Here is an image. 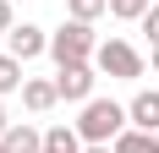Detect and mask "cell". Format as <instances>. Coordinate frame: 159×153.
I'll return each mask as SVG.
<instances>
[{
	"label": "cell",
	"mask_w": 159,
	"mask_h": 153,
	"mask_svg": "<svg viewBox=\"0 0 159 153\" xmlns=\"http://www.w3.org/2000/svg\"><path fill=\"white\" fill-rule=\"evenodd\" d=\"M82 153H115V148H110V142H88Z\"/></svg>",
	"instance_id": "2e32d148"
},
{
	"label": "cell",
	"mask_w": 159,
	"mask_h": 153,
	"mask_svg": "<svg viewBox=\"0 0 159 153\" xmlns=\"http://www.w3.org/2000/svg\"><path fill=\"white\" fill-rule=\"evenodd\" d=\"M88 142H82V131L77 126H49L44 131V153H82Z\"/></svg>",
	"instance_id": "9c48e42d"
},
{
	"label": "cell",
	"mask_w": 159,
	"mask_h": 153,
	"mask_svg": "<svg viewBox=\"0 0 159 153\" xmlns=\"http://www.w3.org/2000/svg\"><path fill=\"white\" fill-rule=\"evenodd\" d=\"M104 11H110V0H66V16H77V22H99Z\"/></svg>",
	"instance_id": "7c38bea8"
},
{
	"label": "cell",
	"mask_w": 159,
	"mask_h": 153,
	"mask_svg": "<svg viewBox=\"0 0 159 153\" xmlns=\"http://www.w3.org/2000/svg\"><path fill=\"white\" fill-rule=\"evenodd\" d=\"M6 148H11V153H44V131H39V126H28V120H22V126L11 120V131H6Z\"/></svg>",
	"instance_id": "ba28073f"
},
{
	"label": "cell",
	"mask_w": 159,
	"mask_h": 153,
	"mask_svg": "<svg viewBox=\"0 0 159 153\" xmlns=\"http://www.w3.org/2000/svg\"><path fill=\"white\" fill-rule=\"evenodd\" d=\"M143 33H148V49L159 44V6H148V16H143Z\"/></svg>",
	"instance_id": "5bb4252c"
},
{
	"label": "cell",
	"mask_w": 159,
	"mask_h": 153,
	"mask_svg": "<svg viewBox=\"0 0 159 153\" xmlns=\"http://www.w3.org/2000/svg\"><path fill=\"white\" fill-rule=\"evenodd\" d=\"M126 126H132L126 104H115V98H88V104H82L77 131H82V142H115Z\"/></svg>",
	"instance_id": "7a4b0ae2"
},
{
	"label": "cell",
	"mask_w": 159,
	"mask_h": 153,
	"mask_svg": "<svg viewBox=\"0 0 159 153\" xmlns=\"http://www.w3.org/2000/svg\"><path fill=\"white\" fill-rule=\"evenodd\" d=\"M126 115H132V126H137V131H159V88H143V93H132Z\"/></svg>",
	"instance_id": "52a82bcc"
},
{
	"label": "cell",
	"mask_w": 159,
	"mask_h": 153,
	"mask_svg": "<svg viewBox=\"0 0 159 153\" xmlns=\"http://www.w3.org/2000/svg\"><path fill=\"white\" fill-rule=\"evenodd\" d=\"M22 82H28V76H22V60H16V55H0V98H6V93H22Z\"/></svg>",
	"instance_id": "8fae6325"
},
{
	"label": "cell",
	"mask_w": 159,
	"mask_h": 153,
	"mask_svg": "<svg viewBox=\"0 0 159 153\" xmlns=\"http://www.w3.org/2000/svg\"><path fill=\"white\" fill-rule=\"evenodd\" d=\"M11 28H16V16H11V0H0V38H6Z\"/></svg>",
	"instance_id": "9a60e30c"
},
{
	"label": "cell",
	"mask_w": 159,
	"mask_h": 153,
	"mask_svg": "<svg viewBox=\"0 0 159 153\" xmlns=\"http://www.w3.org/2000/svg\"><path fill=\"white\" fill-rule=\"evenodd\" d=\"M93 55H99V33H93V22L66 16L61 33H49V60H55V66H82V60H93Z\"/></svg>",
	"instance_id": "6da1fadb"
},
{
	"label": "cell",
	"mask_w": 159,
	"mask_h": 153,
	"mask_svg": "<svg viewBox=\"0 0 159 153\" xmlns=\"http://www.w3.org/2000/svg\"><path fill=\"white\" fill-rule=\"evenodd\" d=\"M6 55H16L22 66L39 60V55H49V33L39 28V22H16V28L6 33Z\"/></svg>",
	"instance_id": "5b68a950"
},
{
	"label": "cell",
	"mask_w": 159,
	"mask_h": 153,
	"mask_svg": "<svg viewBox=\"0 0 159 153\" xmlns=\"http://www.w3.org/2000/svg\"><path fill=\"white\" fill-rule=\"evenodd\" d=\"M110 148H115V153H159V131H137V126H126Z\"/></svg>",
	"instance_id": "30bf717a"
},
{
	"label": "cell",
	"mask_w": 159,
	"mask_h": 153,
	"mask_svg": "<svg viewBox=\"0 0 159 153\" xmlns=\"http://www.w3.org/2000/svg\"><path fill=\"white\" fill-rule=\"evenodd\" d=\"M148 6H154V0H110V16H121V22H143Z\"/></svg>",
	"instance_id": "4fadbf2b"
},
{
	"label": "cell",
	"mask_w": 159,
	"mask_h": 153,
	"mask_svg": "<svg viewBox=\"0 0 159 153\" xmlns=\"http://www.w3.org/2000/svg\"><path fill=\"white\" fill-rule=\"evenodd\" d=\"M0 153H11V148H6V142H0Z\"/></svg>",
	"instance_id": "d6986e66"
},
{
	"label": "cell",
	"mask_w": 159,
	"mask_h": 153,
	"mask_svg": "<svg viewBox=\"0 0 159 153\" xmlns=\"http://www.w3.org/2000/svg\"><path fill=\"white\" fill-rule=\"evenodd\" d=\"M154 71H159V44H154Z\"/></svg>",
	"instance_id": "ac0fdd59"
},
{
	"label": "cell",
	"mask_w": 159,
	"mask_h": 153,
	"mask_svg": "<svg viewBox=\"0 0 159 153\" xmlns=\"http://www.w3.org/2000/svg\"><path fill=\"white\" fill-rule=\"evenodd\" d=\"M93 66H99V76H115V82H137L143 76V55L126 38H104L99 55H93Z\"/></svg>",
	"instance_id": "3957f363"
},
{
	"label": "cell",
	"mask_w": 159,
	"mask_h": 153,
	"mask_svg": "<svg viewBox=\"0 0 159 153\" xmlns=\"http://www.w3.org/2000/svg\"><path fill=\"white\" fill-rule=\"evenodd\" d=\"M6 131H11V120H6V104H0V142H6Z\"/></svg>",
	"instance_id": "e0dca14e"
},
{
	"label": "cell",
	"mask_w": 159,
	"mask_h": 153,
	"mask_svg": "<svg viewBox=\"0 0 159 153\" xmlns=\"http://www.w3.org/2000/svg\"><path fill=\"white\" fill-rule=\"evenodd\" d=\"M22 104H28L33 115L55 109V104H61V88H55V76H28V82H22Z\"/></svg>",
	"instance_id": "8992f818"
},
{
	"label": "cell",
	"mask_w": 159,
	"mask_h": 153,
	"mask_svg": "<svg viewBox=\"0 0 159 153\" xmlns=\"http://www.w3.org/2000/svg\"><path fill=\"white\" fill-rule=\"evenodd\" d=\"M93 82H99V66H93V60L61 66V71H55V88H61L66 104H88V98H93Z\"/></svg>",
	"instance_id": "277c9868"
}]
</instances>
